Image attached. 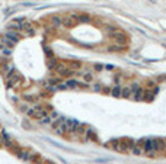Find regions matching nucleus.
I'll return each instance as SVG.
<instances>
[{
    "label": "nucleus",
    "mask_w": 166,
    "mask_h": 164,
    "mask_svg": "<svg viewBox=\"0 0 166 164\" xmlns=\"http://www.w3.org/2000/svg\"><path fill=\"white\" fill-rule=\"evenodd\" d=\"M50 22L53 28H60V26H63V17L58 16V15H54V16L50 17Z\"/></svg>",
    "instance_id": "nucleus-8"
},
{
    "label": "nucleus",
    "mask_w": 166,
    "mask_h": 164,
    "mask_svg": "<svg viewBox=\"0 0 166 164\" xmlns=\"http://www.w3.org/2000/svg\"><path fill=\"white\" fill-rule=\"evenodd\" d=\"M64 119H66V118H57V119H54V121L51 122V128H57V126H60L61 123L64 122Z\"/></svg>",
    "instance_id": "nucleus-17"
},
{
    "label": "nucleus",
    "mask_w": 166,
    "mask_h": 164,
    "mask_svg": "<svg viewBox=\"0 0 166 164\" xmlns=\"http://www.w3.org/2000/svg\"><path fill=\"white\" fill-rule=\"evenodd\" d=\"M163 151H165V153H166V147H165V150H163Z\"/></svg>",
    "instance_id": "nucleus-35"
},
{
    "label": "nucleus",
    "mask_w": 166,
    "mask_h": 164,
    "mask_svg": "<svg viewBox=\"0 0 166 164\" xmlns=\"http://www.w3.org/2000/svg\"><path fill=\"white\" fill-rule=\"evenodd\" d=\"M130 87H131V90H133V93H134V91H136L137 89H139V87H140V86H139V83H137V82H134L133 84L130 86Z\"/></svg>",
    "instance_id": "nucleus-28"
},
{
    "label": "nucleus",
    "mask_w": 166,
    "mask_h": 164,
    "mask_svg": "<svg viewBox=\"0 0 166 164\" xmlns=\"http://www.w3.org/2000/svg\"><path fill=\"white\" fill-rule=\"evenodd\" d=\"M56 66H57L56 60H50V61H48V67H50V68H56Z\"/></svg>",
    "instance_id": "nucleus-27"
},
{
    "label": "nucleus",
    "mask_w": 166,
    "mask_h": 164,
    "mask_svg": "<svg viewBox=\"0 0 166 164\" xmlns=\"http://www.w3.org/2000/svg\"><path fill=\"white\" fill-rule=\"evenodd\" d=\"M0 144H2V135H0Z\"/></svg>",
    "instance_id": "nucleus-34"
},
{
    "label": "nucleus",
    "mask_w": 166,
    "mask_h": 164,
    "mask_svg": "<svg viewBox=\"0 0 166 164\" xmlns=\"http://www.w3.org/2000/svg\"><path fill=\"white\" fill-rule=\"evenodd\" d=\"M121 90H123V87L120 86V84H117V86H114L112 89H111V96H114V97H121Z\"/></svg>",
    "instance_id": "nucleus-10"
},
{
    "label": "nucleus",
    "mask_w": 166,
    "mask_h": 164,
    "mask_svg": "<svg viewBox=\"0 0 166 164\" xmlns=\"http://www.w3.org/2000/svg\"><path fill=\"white\" fill-rule=\"evenodd\" d=\"M107 49L109 52H121V51H124V47L121 44H114V45H109Z\"/></svg>",
    "instance_id": "nucleus-12"
},
{
    "label": "nucleus",
    "mask_w": 166,
    "mask_h": 164,
    "mask_svg": "<svg viewBox=\"0 0 166 164\" xmlns=\"http://www.w3.org/2000/svg\"><path fill=\"white\" fill-rule=\"evenodd\" d=\"M3 36H6V38H8V39H10V41L13 42V44L19 42V39H21V36H19V32H15V31H6Z\"/></svg>",
    "instance_id": "nucleus-5"
},
{
    "label": "nucleus",
    "mask_w": 166,
    "mask_h": 164,
    "mask_svg": "<svg viewBox=\"0 0 166 164\" xmlns=\"http://www.w3.org/2000/svg\"><path fill=\"white\" fill-rule=\"evenodd\" d=\"M144 94H146V90L141 89V87H139V89L133 93V99L134 100H137V102H141V100H144Z\"/></svg>",
    "instance_id": "nucleus-9"
},
{
    "label": "nucleus",
    "mask_w": 166,
    "mask_h": 164,
    "mask_svg": "<svg viewBox=\"0 0 166 164\" xmlns=\"http://www.w3.org/2000/svg\"><path fill=\"white\" fill-rule=\"evenodd\" d=\"M19 109H21V110H22V112H25V113H26V110H28V109H29V106H26L25 103H22V105H21V106H19Z\"/></svg>",
    "instance_id": "nucleus-30"
},
{
    "label": "nucleus",
    "mask_w": 166,
    "mask_h": 164,
    "mask_svg": "<svg viewBox=\"0 0 166 164\" xmlns=\"http://www.w3.org/2000/svg\"><path fill=\"white\" fill-rule=\"evenodd\" d=\"M48 115V113H47V110H45V109H41V110H37V112H35V113H34V119H38V121H40V119H42V118H44V116H47Z\"/></svg>",
    "instance_id": "nucleus-15"
},
{
    "label": "nucleus",
    "mask_w": 166,
    "mask_h": 164,
    "mask_svg": "<svg viewBox=\"0 0 166 164\" xmlns=\"http://www.w3.org/2000/svg\"><path fill=\"white\" fill-rule=\"evenodd\" d=\"M109 38H112L114 41L117 42V44H124L125 42V35L123 32H120V31H117V32H112V33H108Z\"/></svg>",
    "instance_id": "nucleus-1"
},
{
    "label": "nucleus",
    "mask_w": 166,
    "mask_h": 164,
    "mask_svg": "<svg viewBox=\"0 0 166 164\" xmlns=\"http://www.w3.org/2000/svg\"><path fill=\"white\" fill-rule=\"evenodd\" d=\"M105 29H107V32H108V33H112V32H117V31H118V28L114 26V25H107V26H105Z\"/></svg>",
    "instance_id": "nucleus-22"
},
{
    "label": "nucleus",
    "mask_w": 166,
    "mask_h": 164,
    "mask_svg": "<svg viewBox=\"0 0 166 164\" xmlns=\"http://www.w3.org/2000/svg\"><path fill=\"white\" fill-rule=\"evenodd\" d=\"M0 51H2V54H3V55H10V54H12V48H6V47H3V45H2V44H0Z\"/></svg>",
    "instance_id": "nucleus-20"
},
{
    "label": "nucleus",
    "mask_w": 166,
    "mask_h": 164,
    "mask_svg": "<svg viewBox=\"0 0 166 164\" xmlns=\"http://www.w3.org/2000/svg\"><path fill=\"white\" fill-rule=\"evenodd\" d=\"M25 36H34V35H35V29H34L32 26H31V28H26L25 29Z\"/></svg>",
    "instance_id": "nucleus-24"
},
{
    "label": "nucleus",
    "mask_w": 166,
    "mask_h": 164,
    "mask_svg": "<svg viewBox=\"0 0 166 164\" xmlns=\"http://www.w3.org/2000/svg\"><path fill=\"white\" fill-rule=\"evenodd\" d=\"M64 125H66L67 131L75 132V131H76V128L79 126V122H77L76 119H64Z\"/></svg>",
    "instance_id": "nucleus-4"
},
{
    "label": "nucleus",
    "mask_w": 166,
    "mask_h": 164,
    "mask_svg": "<svg viewBox=\"0 0 166 164\" xmlns=\"http://www.w3.org/2000/svg\"><path fill=\"white\" fill-rule=\"evenodd\" d=\"M121 97H125V99L133 97V90H131V87H123V90H121Z\"/></svg>",
    "instance_id": "nucleus-13"
},
{
    "label": "nucleus",
    "mask_w": 166,
    "mask_h": 164,
    "mask_svg": "<svg viewBox=\"0 0 166 164\" xmlns=\"http://www.w3.org/2000/svg\"><path fill=\"white\" fill-rule=\"evenodd\" d=\"M66 90V89H69V86H67L66 83H60V84H57V87H56V90Z\"/></svg>",
    "instance_id": "nucleus-25"
},
{
    "label": "nucleus",
    "mask_w": 166,
    "mask_h": 164,
    "mask_svg": "<svg viewBox=\"0 0 166 164\" xmlns=\"http://www.w3.org/2000/svg\"><path fill=\"white\" fill-rule=\"evenodd\" d=\"M92 89H93L95 91H102V84H101V83H95Z\"/></svg>",
    "instance_id": "nucleus-26"
},
{
    "label": "nucleus",
    "mask_w": 166,
    "mask_h": 164,
    "mask_svg": "<svg viewBox=\"0 0 166 164\" xmlns=\"http://www.w3.org/2000/svg\"><path fill=\"white\" fill-rule=\"evenodd\" d=\"M8 31L22 32V31H25V28H24V25L21 23V22H18V20H13V22H10V23L8 25Z\"/></svg>",
    "instance_id": "nucleus-2"
},
{
    "label": "nucleus",
    "mask_w": 166,
    "mask_h": 164,
    "mask_svg": "<svg viewBox=\"0 0 166 164\" xmlns=\"http://www.w3.org/2000/svg\"><path fill=\"white\" fill-rule=\"evenodd\" d=\"M75 25H76V20L72 16H67L63 19V26H66V28H73Z\"/></svg>",
    "instance_id": "nucleus-11"
},
{
    "label": "nucleus",
    "mask_w": 166,
    "mask_h": 164,
    "mask_svg": "<svg viewBox=\"0 0 166 164\" xmlns=\"http://www.w3.org/2000/svg\"><path fill=\"white\" fill-rule=\"evenodd\" d=\"M61 82H63V79H61V77H54V79H50V80H48L50 86H57V84H60Z\"/></svg>",
    "instance_id": "nucleus-18"
},
{
    "label": "nucleus",
    "mask_w": 166,
    "mask_h": 164,
    "mask_svg": "<svg viewBox=\"0 0 166 164\" xmlns=\"http://www.w3.org/2000/svg\"><path fill=\"white\" fill-rule=\"evenodd\" d=\"M50 122H53V119L50 118V115L44 116L42 119H40V123H42V125H45V123H50Z\"/></svg>",
    "instance_id": "nucleus-23"
},
{
    "label": "nucleus",
    "mask_w": 166,
    "mask_h": 164,
    "mask_svg": "<svg viewBox=\"0 0 166 164\" xmlns=\"http://www.w3.org/2000/svg\"><path fill=\"white\" fill-rule=\"evenodd\" d=\"M120 141H121V140H112L111 142L107 144V147H109V148H112V150H115V151H118V148H120Z\"/></svg>",
    "instance_id": "nucleus-16"
},
{
    "label": "nucleus",
    "mask_w": 166,
    "mask_h": 164,
    "mask_svg": "<svg viewBox=\"0 0 166 164\" xmlns=\"http://www.w3.org/2000/svg\"><path fill=\"white\" fill-rule=\"evenodd\" d=\"M2 42H3V45H5V47H9V48H12V47L15 45V44L10 41V39H8L6 36H2Z\"/></svg>",
    "instance_id": "nucleus-19"
},
{
    "label": "nucleus",
    "mask_w": 166,
    "mask_h": 164,
    "mask_svg": "<svg viewBox=\"0 0 166 164\" xmlns=\"http://www.w3.org/2000/svg\"><path fill=\"white\" fill-rule=\"evenodd\" d=\"M50 118H51V119H53V121H54V119H57V118H60V115H58L57 112H51V113H50Z\"/></svg>",
    "instance_id": "nucleus-29"
},
{
    "label": "nucleus",
    "mask_w": 166,
    "mask_h": 164,
    "mask_svg": "<svg viewBox=\"0 0 166 164\" xmlns=\"http://www.w3.org/2000/svg\"><path fill=\"white\" fill-rule=\"evenodd\" d=\"M66 84L69 86V89H76V87H88V83H80L79 80H76V79H70V80H67Z\"/></svg>",
    "instance_id": "nucleus-3"
},
{
    "label": "nucleus",
    "mask_w": 166,
    "mask_h": 164,
    "mask_svg": "<svg viewBox=\"0 0 166 164\" xmlns=\"http://www.w3.org/2000/svg\"><path fill=\"white\" fill-rule=\"evenodd\" d=\"M24 97H25V100H29V102H34L35 99H34V96H31V94H24Z\"/></svg>",
    "instance_id": "nucleus-31"
},
{
    "label": "nucleus",
    "mask_w": 166,
    "mask_h": 164,
    "mask_svg": "<svg viewBox=\"0 0 166 164\" xmlns=\"http://www.w3.org/2000/svg\"><path fill=\"white\" fill-rule=\"evenodd\" d=\"M102 68H104V66H102V64H96V66H95V70H98V71H101Z\"/></svg>",
    "instance_id": "nucleus-32"
},
{
    "label": "nucleus",
    "mask_w": 166,
    "mask_h": 164,
    "mask_svg": "<svg viewBox=\"0 0 166 164\" xmlns=\"http://www.w3.org/2000/svg\"><path fill=\"white\" fill-rule=\"evenodd\" d=\"M83 80H85V83L93 82V74H92V73H85V74H83Z\"/></svg>",
    "instance_id": "nucleus-21"
},
{
    "label": "nucleus",
    "mask_w": 166,
    "mask_h": 164,
    "mask_svg": "<svg viewBox=\"0 0 166 164\" xmlns=\"http://www.w3.org/2000/svg\"><path fill=\"white\" fill-rule=\"evenodd\" d=\"M131 153H133L134 156H141V154H144V150H143V147H140V145H133L131 147V150H130Z\"/></svg>",
    "instance_id": "nucleus-14"
},
{
    "label": "nucleus",
    "mask_w": 166,
    "mask_h": 164,
    "mask_svg": "<svg viewBox=\"0 0 166 164\" xmlns=\"http://www.w3.org/2000/svg\"><path fill=\"white\" fill-rule=\"evenodd\" d=\"M147 86H149V87H152V89H153V87H155V83L152 82V80H150V82H147Z\"/></svg>",
    "instance_id": "nucleus-33"
},
{
    "label": "nucleus",
    "mask_w": 166,
    "mask_h": 164,
    "mask_svg": "<svg viewBox=\"0 0 166 164\" xmlns=\"http://www.w3.org/2000/svg\"><path fill=\"white\" fill-rule=\"evenodd\" d=\"M70 16L75 19L76 22H80V23H89L91 22V16L89 15H70Z\"/></svg>",
    "instance_id": "nucleus-7"
},
{
    "label": "nucleus",
    "mask_w": 166,
    "mask_h": 164,
    "mask_svg": "<svg viewBox=\"0 0 166 164\" xmlns=\"http://www.w3.org/2000/svg\"><path fill=\"white\" fill-rule=\"evenodd\" d=\"M152 144H153V150L159 153V151H163L165 150V141L163 140H152Z\"/></svg>",
    "instance_id": "nucleus-6"
}]
</instances>
